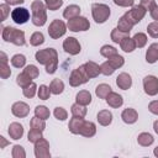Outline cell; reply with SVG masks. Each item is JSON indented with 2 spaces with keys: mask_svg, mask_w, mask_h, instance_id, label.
<instances>
[{
  "mask_svg": "<svg viewBox=\"0 0 158 158\" xmlns=\"http://www.w3.org/2000/svg\"><path fill=\"white\" fill-rule=\"evenodd\" d=\"M75 102L80 104V105H89L91 102V94L88 90H80L77 95H75Z\"/></svg>",
  "mask_w": 158,
  "mask_h": 158,
  "instance_id": "25",
  "label": "cell"
},
{
  "mask_svg": "<svg viewBox=\"0 0 158 158\" xmlns=\"http://www.w3.org/2000/svg\"><path fill=\"white\" fill-rule=\"evenodd\" d=\"M11 64H12V67H15V68H22V67H25V64H26V57L23 56V54H15V56H12V58H11Z\"/></svg>",
  "mask_w": 158,
  "mask_h": 158,
  "instance_id": "39",
  "label": "cell"
},
{
  "mask_svg": "<svg viewBox=\"0 0 158 158\" xmlns=\"http://www.w3.org/2000/svg\"><path fill=\"white\" fill-rule=\"evenodd\" d=\"M10 75H11L10 65H9L7 63L0 62V77H1L2 79H7Z\"/></svg>",
  "mask_w": 158,
  "mask_h": 158,
  "instance_id": "49",
  "label": "cell"
},
{
  "mask_svg": "<svg viewBox=\"0 0 158 158\" xmlns=\"http://www.w3.org/2000/svg\"><path fill=\"white\" fill-rule=\"evenodd\" d=\"M107 62H109L115 69H118V68H121V67L125 64V58L117 53V54H115V56L107 58Z\"/></svg>",
  "mask_w": 158,
  "mask_h": 158,
  "instance_id": "33",
  "label": "cell"
},
{
  "mask_svg": "<svg viewBox=\"0 0 158 158\" xmlns=\"http://www.w3.org/2000/svg\"><path fill=\"white\" fill-rule=\"evenodd\" d=\"M0 10H1V21H4V20H6V17H7V15L10 14V5L9 4H1L0 5Z\"/></svg>",
  "mask_w": 158,
  "mask_h": 158,
  "instance_id": "50",
  "label": "cell"
},
{
  "mask_svg": "<svg viewBox=\"0 0 158 158\" xmlns=\"http://www.w3.org/2000/svg\"><path fill=\"white\" fill-rule=\"evenodd\" d=\"M49 115H51V112H49V109L47 106H44V105L36 106V109H35V116H37L40 118H43V120H47V118H49Z\"/></svg>",
  "mask_w": 158,
  "mask_h": 158,
  "instance_id": "32",
  "label": "cell"
},
{
  "mask_svg": "<svg viewBox=\"0 0 158 158\" xmlns=\"http://www.w3.org/2000/svg\"><path fill=\"white\" fill-rule=\"evenodd\" d=\"M31 21L35 26L41 27L47 21V6L40 0H35L31 2Z\"/></svg>",
  "mask_w": 158,
  "mask_h": 158,
  "instance_id": "1",
  "label": "cell"
},
{
  "mask_svg": "<svg viewBox=\"0 0 158 158\" xmlns=\"http://www.w3.org/2000/svg\"><path fill=\"white\" fill-rule=\"evenodd\" d=\"M67 27L72 32H79V31H88L90 28V22L84 16H78L74 19L68 20Z\"/></svg>",
  "mask_w": 158,
  "mask_h": 158,
  "instance_id": "6",
  "label": "cell"
},
{
  "mask_svg": "<svg viewBox=\"0 0 158 158\" xmlns=\"http://www.w3.org/2000/svg\"><path fill=\"white\" fill-rule=\"evenodd\" d=\"M70 112H72V115H73V116L84 117V116L86 115L88 110H86V106H84V105H80V104L75 102V104H73V105H72V107H70Z\"/></svg>",
  "mask_w": 158,
  "mask_h": 158,
  "instance_id": "30",
  "label": "cell"
},
{
  "mask_svg": "<svg viewBox=\"0 0 158 158\" xmlns=\"http://www.w3.org/2000/svg\"><path fill=\"white\" fill-rule=\"evenodd\" d=\"M88 81H89V77L86 75L83 64L72 70V73L69 75V84H70V86L75 88V86L83 85V84H85Z\"/></svg>",
  "mask_w": 158,
  "mask_h": 158,
  "instance_id": "5",
  "label": "cell"
},
{
  "mask_svg": "<svg viewBox=\"0 0 158 158\" xmlns=\"http://www.w3.org/2000/svg\"><path fill=\"white\" fill-rule=\"evenodd\" d=\"M143 89L144 93L149 96H154L158 94V78L154 75H147L143 79Z\"/></svg>",
  "mask_w": 158,
  "mask_h": 158,
  "instance_id": "8",
  "label": "cell"
},
{
  "mask_svg": "<svg viewBox=\"0 0 158 158\" xmlns=\"http://www.w3.org/2000/svg\"><path fill=\"white\" fill-rule=\"evenodd\" d=\"M100 69H101V74L107 75V77H109V75H112V74H114V72L116 70V69H115V68H114V67H112L107 60H106V62H104V63L100 65Z\"/></svg>",
  "mask_w": 158,
  "mask_h": 158,
  "instance_id": "48",
  "label": "cell"
},
{
  "mask_svg": "<svg viewBox=\"0 0 158 158\" xmlns=\"http://www.w3.org/2000/svg\"><path fill=\"white\" fill-rule=\"evenodd\" d=\"M11 19L17 25H23L30 20V11L26 7H16L11 11Z\"/></svg>",
  "mask_w": 158,
  "mask_h": 158,
  "instance_id": "11",
  "label": "cell"
},
{
  "mask_svg": "<svg viewBox=\"0 0 158 158\" xmlns=\"http://www.w3.org/2000/svg\"><path fill=\"white\" fill-rule=\"evenodd\" d=\"M111 91H112L111 86H110L109 84H105V83L99 84V85L96 86V89H95V94H96V96H98L99 99H106V96H107Z\"/></svg>",
  "mask_w": 158,
  "mask_h": 158,
  "instance_id": "27",
  "label": "cell"
},
{
  "mask_svg": "<svg viewBox=\"0 0 158 158\" xmlns=\"http://www.w3.org/2000/svg\"><path fill=\"white\" fill-rule=\"evenodd\" d=\"M53 115H54V117H56L57 120H59V121H64V120L68 118V112H67V110H65L64 107H60V106H57V107L54 109Z\"/></svg>",
  "mask_w": 158,
  "mask_h": 158,
  "instance_id": "43",
  "label": "cell"
},
{
  "mask_svg": "<svg viewBox=\"0 0 158 158\" xmlns=\"http://www.w3.org/2000/svg\"><path fill=\"white\" fill-rule=\"evenodd\" d=\"M42 132H43V131H41V130L31 128V130H30V132H28V135H27V139H28V142H31V143H33V144H35L38 139H41V138L43 137Z\"/></svg>",
  "mask_w": 158,
  "mask_h": 158,
  "instance_id": "40",
  "label": "cell"
},
{
  "mask_svg": "<svg viewBox=\"0 0 158 158\" xmlns=\"http://www.w3.org/2000/svg\"><path fill=\"white\" fill-rule=\"evenodd\" d=\"M153 130H154V132L158 135V120H156V121L153 122Z\"/></svg>",
  "mask_w": 158,
  "mask_h": 158,
  "instance_id": "57",
  "label": "cell"
},
{
  "mask_svg": "<svg viewBox=\"0 0 158 158\" xmlns=\"http://www.w3.org/2000/svg\"><path fill=\"white\" fill-rule=\"evenodd\" d=\"M120 47H121V49H122L123 52L131 53V52H133V51L136 49V43H135L133 38H131L130 36H127V37H125V38L120 42Z\"/></svg>",
  "mask_w": 158,
  "mask_h": 158,
  "instance_id": "26",
  "label": "cell"
},
{
  "mask_svg": "<svg viewBox=\"0 0 158 158\" xmlns=\"http://www.w3.org/2000/svg\"><path fill=\"white\" fill-rule=\"evenodd\" d=\"M35 156L36 158H49L51 157L49 143L43 137L35 143Z\"/></svg>",
  "mask_w": 158,
  "mask_h": 158,
  "instance_id": "9",
  "label": "cell"
},
{
  "mask_svg": "<svg viewBox=\"0 0 158 158\" xmlns=\"http://www.w3.org/2000/svg\"><path fill=\"white\" fill-rule=\"evenodd\" d=\"M127 36H128V33H127V32H123V31L118 30L117 27H116V28H114V30L111 31V35H110L111 41H112L114 43H118V44H120V42H121L125 37H127Z\"/></svg>",
  "mask_w": 158,
  "mask_h": 158,
  "instance_id": "31",
  "label": "cell"
},
{
  "mask_svg": "<svg viewBox=\"0 0 158 158\" xmlns=\"http://www.w3.org/2000/svg\"><path fill=\"white\" fill-rule=\"evenodd\" d=\"M133 26H135V22L130 19V16L127 15V12L123 14L118 19V21H117V28L121 30V31H123V32H127V33H130V31L133 28Z\"/></svg>",
  "mask_w": 158,
  "mask_h": 158,
  "instance_id": "14",
  "label": "cell"
},
{
  "mask_svg": "<svg viewBox=\"0 0 158 158\" xmlns=\"http://www.w3.org/2000/svg\"><path fill=\"white\" fill-rule=\"evenodd\" d=\"M11 112L14 116L23 118L30 114V106L23 101H16L11 106Z\"/></svg>",
  "mask_w": 158,
  "mask_h": 158,
  "instance_id": "12",
  "label": "cell"
},
{
  "mask_svg": "<svg viewBox=\"0 0 158 158\" xmlns=\"http://www.w3.org/2000/svg\"><path fill=\"white\" fill-rule=\"evenodd\" d=\"M116 85L120 89H122V90L130 89L131 85H132V78H131V75L128 73H125V72L123 73H120L117 75V78H116Z\"/></svg>",
  "mask_w": 158,
  "mask_h": 158,
  "instance_id": "16",
  "label": "cell"
},
{
  "mask_svg": "<svg viewBox=\"0 0 158 158\" xmlns=\"http://www.w3.org/2000/svg\"><path fill=\"white\" fill-rule=\"evenodd\" d=\"M5 2L9 5H20V4H23L25 0H5Z\"/></svg>",
  "mask_w": 158,
  "mask_h": 158,
  "instance_id": "55",
  "label": "cell"
},
{
  "mask_svg": "<svg viewBox=\"0 0 158 158\" xmlns=\"http://www.w3.org/2000/svg\"><path fill=\"white\" fill-rule=\"evenodd\" d=\"M35 58L40 64L48 65L51 63L58 62V53L54 48H44V49L37 51L35 54Z\"/></svg>",
  "mask_w": 158,
  "mask_h": 158,
  "instance_id": "3",
  "label": "cell"
},
{
  "mask_svg": "<svg viewBox=\"0 0 158 158\" xmlns=\"http://www.w3.org/2000/svg\"><path fill=\"white\" fill-rule=\"evenodd\" d=\"M83 65H84L85 73H86V75L89 77V79H91V78H96V77H99V74H101L100 65L96 64V63L93 62V60H89V62L84 63Z\"/></svg>",
  "mask_w": 158,
  "mask_h": 158,
  "instance_id": "15",
  "label": "cell"
},
{
  "mask_svg": "<svg viewBox=\"0 0 158 158\" xmlns=\"http://www.w3.org/2000/svg\"><path fill=\"white\" fill-rule=\"evenodd\" d=\"M84 121H85L84 117L73 116V117L69 120V123H68L69 131H70L73 135H79V133H80V130H81V127H83Z\"/></svg>",
  "mask_w": 158,
  "mask_h": 158,
  "instance_id": "18",
  "label": "cell"
},
{
  "mask_svg": "<svg viewBox=\"0 0 158 158\" xmlns=\"http://www.w3.org/2000/svg\"><path fill=\"white\" fill-rule=\"evenodd\" d=\"M43 42H44V36H43V33L40 32V31L33 32V33L31 35V37H30V43H31V46H33V47H37V46L42 44Z\"/></svg>",
  "mask_w": 158,
  "mask_h": 158,
  "instance_id": "34",
  "label": "cell"
},
{
  "mask_svg": "<svg viewBox=\"0 0 158 158\" xmlns=\"http://www.w3.org/2000/svg\"><path fill=\"white\" fill-rule=\"evenodd\" d=\"M153 154H154L156 157H158V146L154 148V151H153Z\"/></svg>",
  "mask_w": 158,
  "mask_h": 158,
  "instance_id": "58",
  "label": "cell"
},
{
  "mask_svg": "<svg viewBox=\"0 0 158 158\" xmlns=\"http://www.w3.org/2000/svg\"><path fill=\"white\" fill-rule=\"evenodd\" d=\"M121 118L125 123L132 125L138 120V112L132 107H127L121 112Z\"/></svg>",
  "mask_w": 158,
  "mask_h": 158,
  "instance_id": "17",
  "label": "cell"
},
{
  "mask_svg": "<svg viewBox=\"0 0 158 158\" xmlns=\"http://www.w3.org/2000/svg\"><path fill=\"white\" fill-rule=\"evenodd\" d=\"M63 49L70 56H77L81 51V46L75 37H67L63 42Z\"/></svg>",
  "mask_w": 158,
  "mask_h": 158,
  "instance_id": "10",
  "label": "cell"
},
{
  "mask_svg": "<svg viewBox=\"0 0 158 158\" xmlns=\"http://www.w3.org/2000/svg\"><path fill=\"white\" fill-rule=\"evenodd\" d=\"M11 156H12V158H25V157H26V152H25V149H23L22 146L15 144V146L12 147Z\"/></svg>",
  "mask_w": 158,
  "mask_h": 158,
  "instance_id": "45",
  "label": "cell"
},
{
  "mask_svg": "<svg viewBox=\"0 0 158 158\" xmlns=\"http://www.w3.org/2000/svg\"><path fill=\"white\" fill-rule=\"evenodd\" d=\"M0 141H1V144H0V148H4V147H5V146H6L7 143H9V142H7L6 139H5V137H2V136L0 137Z\"/></svg>",
  "mask_w": 158,
  "mask_h": 158,
  "instance_id": "56",
  "label": "cell"
},
{
  "mask_svg": "<svg viewBox=\"0 0 158 158\" xmlns=\"http://www.w3.org/2000/svg\"><path fill=\"white\" fill-rule=\"evenodd\" d=\"M146 12H147V10H146L143 6H141V5H133V6L131 7V10L127 11V15L130 16V19H131V20L135 22V25H136V23H138V22L144 17Z\"/></svg>",
  "mask_w": 158,
  "mask_h": 158,
  "instance_id": "13",
  "label": "cell"
},
{
  "mask_svg": "<svg viewBox=\"0 0 158 158\" xmlns=\"http://www.w3.org/2000/svg\"><path fill=\"white\" fill-rule=\"evenodd\" d=\"M147 32L151 37L153 38H158V21H153L151 23H148L147 26Z\"/></svg>",
  "mask_w": 158,
  "mask_h": 158,
  "instance_id": "47",
  "label": "cell"
},
{
  "mask_svg": "<svg viewBox=\"0 0 158 158\" xmlns=\"http://www.w3.org/2000/svg\"><path fill=\"white\" fill-rule=\"evenodd\" d=\"M1 37L4 41L14 43L15 46H25L26 40H25V32L22 30H17L11 26H5L2 27L1 31Z\"/></svg>",
  "mask_w": 158,
  "mask_h": 158,
  "instance_id": "2",
  "label": "cell"
},
{
  "mask_svg": "<svg viewBox=\"0 0 158 158\" xmlns=\"http://www.w3.org/2000/svg\"><path fill=\"white\" fill-rule=\"evenodd\" d=\"M23 72H25L28 77H31L32 79H36V78L40 75V70H38V68H37L36 65H33V64L26 65L25 69H23Z\"/></svg>",
  "mask_w": 158,
  "mask_h": 158,
  "instance_id": "44",
  "label": "cell"
},
{
  "mask_svg": "<svg viewBox=\"0 0 158 158\" xmlns=\"http://www.w3.org/2000/svg\"><path fill=\"white\" fill-rule=\"evenodd\" d=\"M148 110L149 112L154 114V115H158V100H153L148 104Z\"/></svg>",
  "mask_w": 158,
  "mask_h": 158,
  "instance_id": "53",
  "label": "cell"
},
{
  "mask_svg": "<svg viewBox=\"0 0 158 158\" xmlns=\"http://www.w3.org/2000/svg\"><path fill=\"white\" fill-rule=\"evenodd\" d=\"M137 142H138V144L142 146V147H148V146H151V144L154 142V138H153V136H152L151 133H148V132H142V133L138 135Z\"/></svg>",
  "mask_w": 158,
  "mask_h": 158,
  "instance_id": "28",
  "label": "cell"
},
{
  "mask_svg": "<svg viewBox=\"0 0 158 158\" xmlns=\"http://www.w3.org/2000/svg\"><path fill=\"white\" fill-rule=\"evenodd\" d=\"M38 89H37V85H36V83H31V84H28L27 86H25V88H22V94H23V96L25 98H28V99H32L35 95H36V91H37Z\"/></svg>",
  "mask_w": 158,
  "mask_h": 158,
  "instance_id": "35",
  "label": "cell"
},
{
  "mask_svg": "<svg viewBox=\"0 0 158 158\" xmlns=\"http://www.w3.org/2000/svg\"><path fill=\"white\" fill-rule=\"evenodd\" d=\"M7 132L11 139H20L23 136V126L19 122H12L10 123Z\"/></svg>",
  "mask_w": 158,
  "mask_h": 158,
  "instance_id": "19",
  "label": "cell"
},
{
  "mask_svg": "<svg viewBox=\"0 0 158 158\" xmlns=\"http://www.w3.org/2000/svg\"><path fill=\"white\" fill-rule=\"evenodd\" d=\"M44 121H46V120L35 116V117H32V118L30 120V126H31V128H36V130L44 131V128H46V122H44Z\"/></svg>",
  "mask_w": 158,
  "mask_h": 158,
  "instance_id": "37",
  "label": "cell"
},
{
  "mask_svg": "<svg viewBox=\"0 0 158 158\" xmlns=\"http://www.w3.org/2000/svg\"><path fill=\"white\" fill-rule=\"evenodd\" d=\"M139 5L143 6L147 11H149V10L156 5V1H154V0H141V1H139Z\"/></svg>",
  "mask_w": 158,
  "mask_h": 158,
  "instance_id": "52",
  "label": "cell"
},
{
  "mask_svg": "<svg viewBox=\"0 0 158 158\" xmlns=\"http://www.w3.org/2000/svg\"><path fill=\"white\" fill-rule=\"evenodd\" d=\"M16 83H17V85H20L21 88H25V86H27L28 84L32 83V78L28 77L25 72H22V73H20V74L16 77Z\"/></svg>",
  "mask_w": 158,
  "mask_h": 158,
  "instance_id": "36",
  "label": "cell"
},
{
  "mask_svg": "<svg viewBox=\"0 0 158 158\" xmlns=\"http://www.w3.org/2000/svg\"><path fill=\"white\" fill-rule=\"evenodd\" d=\"M78 16H80V7L75 4L68 5L63 11V17L67 19V20H70V19H74V17H78Z\"/></svg>",
  "mask_w": 158,
  "mask_h": 158,
  "instance_id": "23",
  "label": "cell"
},
{
  "mask_svg": "<svg viewBox=\"0 0 158 158\" xmlns=\"http://www.w3.org/2000/svg\"><path fill=\"white\" fill-rule=\"evenodd\" d=\"M132 38L136 43V47H138V48H142L147 44V36L143 32H137Z\"/></svg>",
  "mask_w": 158,
  "mask_h": 158,
  "instance_id": "41",
  "label": "cell"
},
{
  "mask_svg": "<svg viewBox=\"0 0 158 158\" xmlns=\"http://www.w3.org/2000/svg\"><path fill=\"white\" fill-rule=\"evenodd\" d=\"M98 122L101 126H109L112 122V114L109 110H100L98 112Z\"/></svg>",
  "mask_w": 158,
  "mask_h": 158,
  "instance_id": "24",
  "label": "cell"
},
{
  "mask_svg": "<svg viewBox=\"0 0 158 158\" xmlns=\"http://www.w3.org/2000/svg\"><path fill=\"white\" fill-rule=\"evenodd\" d=\"M67 28H68L67 25H65L62 20L56 19V20H53V21L49 23V26H48V35H49L51 38L58 40L59 37H62V36L65 35Z\"/></svg>",
  "mask_w": 158,
  "mask_h": 158,
  "instance_id": "7",
  "label": "cell"
},
{
  "mask_svg": "<svg viewBox=\"0 0 158 158\" xmlns=\"http://www.w3.org/2000/svg\"><path fill=\"white\" fill-rule=\"evenodd\" d=\"M37 94H38V98L41 100H47V99H49V96H51L52 93H51L49 86L42 84V85H40V89L37 90Z\"/></svg>",
  "mask_w": 158,
  "mask_h": 158,
  "instance_id": "42",
  "label": "cell"
},
{
  "mask_svg": "<svg viewBox=\"0 0 158 158\" xmlns=\"http://www.w3.org/2000/svg\"><path fill=\"white\" fill-rule=\"evenodd\" d=\"M149 15L154 21H158V5L156 4L151 10H149Z\"/></svg>",
  "mask_w": 158,
  "mask_h": 158,
  "instance_id": "54",
  "label": "cell"
},
{
  "mask_svg": "<svg viewBox=\"0 0 158 158\" xmlns=\"http://www.w3.org/2000/svg\"><path fill=\"white\" fill-rule=\"evenodd\" d=\"M49 89H51V93L54 94V95H59L63 93L64 90V83L60 80V79H53L49 84Z\"/></svg>",
  "mask_w": 158,
  "mask_h": 158,
  "instance_id": "29",
  "label": "cell"
},
{
  "mask_svg": "<svg viewBox=\"0 0 158 158\" xmlns=\"http://www.w3.org/2000/svg\"><path fill=\"white\" fill-rule=\"evenodd\" d=\"M146 60L149 64H153L158 60V43H152L146 51Z\"/></svg>",
  "mask_w": 158,
  "mask_h": 158,
  "instance_id": "21",
  "label": "cell"
},
{
  "mask_svg": "<svg viewBox=\"0 0 158 158\" xmlns=\"http://www.w3.org/2000/svg\"><path fill=\"white\" fill-rule=\"evenodd\" d=\"M44 4H46L48 10L56 11L63 5V0H44Z\"/></svg>",
  "mask_w": 158,
  "mask_h": 158,
  "instance_id": "46",
  "label": "cell"
},
{
  "mask_svg": "<svg viewBox=\"0 0 158 158\" xmlns=\"http://www.w3.org/2000/svg\"><path fill=\"white\" fill-rule=\"evenodd\" d=\"M114 2H115L117 6H121V7H128V6H133L135 0H114Z\"/></svg>",
  "mask_w": 158,
  "mask_h": 158,
  "instance_id": "51",
  "label": "cell"
},
{
  "mask_svg": "<svg viewBox=\"0 0 158 158\" xmlns=\"http://www.w3.org/2000/svg\"><path fill=\"white\" fill-rule=\"evenodd\" d=\"M91 15L96 23H104L110 17V7L106 4H93L91 5Z\"/></svg>",
  "mask_w": 158,
  "mask_h": 158,
  "instance_id": "4",
  "label": "cell"
},
{
  "mask_svg": "<svg viewBox=\"0 0 158 158\" xmlns=\"http://www.w3.org/2000/svg\"><path fill=\"white\" fill-rule=\"evenodd\" d=\"M95 133H96V125L91 121H84L79 135H81L84 137H93Z\"/></svg>",
  "mask_w": 158,
  "mask_h": 158,
  "instance_id": "22",
  "label": "cell"
},
{
  "mask_svg": "<svg viewBox=\"0 0 158 158\" xmlns=\"http://www.w3.org/2000/svg\"><path fill=\"white\" fill-rule=\"evenodd\" d=\"M105 100H106V102L109 104V106H111V107H114V109H117V107L122 106V104H123L122 96H121L120 94L115 93V91H111V93L106 96Z\"/></svg>",
  "mask_w": 158,
  "mask_h": 158,
  "instance_id": "20",
  "label": "cell"
},
{
  "mask_svg": "<svg viewBox=\"0 0 158 158\" xmlns=\"http://www.w3.org/2000/svg\"><path fill=\"white\" fill-rule=\"evenodd\" d=\"M100 54L105 58H110L115 54H117V49L112 46H109V44H104L101 48H100Z\"/></svg>",
  "mask_w": 158,
  "mask_h": 158,
  "instance_id": "38",
  "label": "cell"
}]
</instances>
